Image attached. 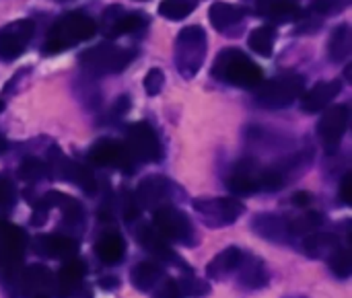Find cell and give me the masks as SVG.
Segmentation results:
<instances>
[{
	"label": "cell",
	"mask_w": 352,
	"mask_h": 298,
	"mask_svg": "<svg viewBox=\"0 0 352 298\" xmlns=\"http://www.w3.org/2000/svg\"><path fill=\"white\" fill-rule=\"evenodd\" d=\"M210 72L217 80L239 89H258L264 82L262 68L237 47H227L219 51Z\"/></svg>",
	"instance_id": "6da1fadb"
},
{
	"label": "cell",
	"mask_w": 352,
	"mask_h": 298,
	"mask_svg": "<svg viewBox=\"0 0 352 298\" xmlns=\"http://www.w3.org/2000/svg\"><path fill=\"white\" fill-rule=\"evenodd\" d=\"M95 33H97V23L89 14L80 10L66 12L50 27L43 43V54L47 56L60 54L68 47H74L80 41L91 39Z\"/></svg>",
	"instance_id": "7a4b0ae2"
},
{
	"label": "cell",
	"mask_w": 352,
	"mask_h": 298,
	"mask_svg": "<svg viewBox=\"0 0 352 298\" xmlns=\"http://www.w3.org/2000/svg\"><path fill=\"white\" fill-rule=\"evenodd\" d=\"M27 245L29 237L21 227L0 220V282L16 286V280L23 272Z\"/></svg>",
	"instance_id": "3957f363"
},
{
	"label": "cell",
	"mask_w": 352,
	"mask_h": 298,
	"mask_svg": "<svg viewBox=\"0 0 352 298\" xmlns=\"http://www.w3.org/2000/svg\"><path fill=\"white\" fill-rule=\"evenodd\" d=\"M134 51L120 47L111 41H103L97 43L85 51H80L78 56V64L89 72V74H118L122 70H126L130 66V62L134 60Z\"/></svg>",
	"instance_id": "277c9868"
},
{
	"label": "cell",
	"mask_w": 352,
	"mask_h": 298,
	"mask_svg": "<svg viewBox=\"0 0 352 298\" xmlns=\"http://www.w3.org/2000/svg\"><path fill=\"white\" fill-rule=\"evenodd\" d=\"M206 58V31L200 25H190L177 33L175 66L184 78H194Z\"/></svg>",
	"instance_id": "5b68a950"
},
{
	"label": "cell",
	"mask_w": 352,
	"mask_h": 298,
	"mask_svg": "<svg viewBox=\"0 0 352 298\" xmlns=\"http://www.w3.org/2000/svg\"><path fill=\"white\" fill-rule=\"evenodd\" d=\"M305 89V76L283 74L262 82L256 89V103L264 109H285L293 105Z\"/></svg>",
	"instance_id": "8992f818"
},
{
	"label": "cell",
	"mask_w": 352,
	"mask_h": 298,
	"mask_svg": "<svg viewBox=\"0 0 352 298\" xmlns=\"http://www.w3.org/2000/svg\"><path fill=\"white\" fill-rule=\"evenodd\" d=\"M153 227L167 241H173V243H179L186 247L198 245V233L194 229L192 218L173 204L153 210Z\"/></svg>",
	"instance_id": "52a82bcc"
},
{
	"label": "cell",
	"mask_w": 352,
	"mask_h": 298,
	"mask_svg": "<svg viewBox=\"0 0 352 298\" xmlns=\"http://www.w3.org/2000/svg\"><path fill=\"white\" fill-rule=\"evenodd\" d=\"M124 146L128 148V152L136 165L138 163H159L163 159L161 140H159L157 132L153 130V126L146 122H136V124L128 126Z\"/></svg>",
	"instance_id": "ba28073f"
},
{
	"label": "cell",
	"mask_w": 352,
	"mask_h": 298,
	"mask_svg": "<svg viewBox=\"0 0 352 298\" xmlns=\"http://www.w3.org/2000/svg\"><path fill=\"white\" fill-rule=\"evenodd\" d=\"M192 206L208 229L229 227L237 222V218L245 212L243 202H239L237 198H200L194 200Z\"/></svg>",
	"instance_id": "9c48e42d"
},
{
	"label": "cell",
	"mask_w": 352,
	"mask_h": 298,
	"mask_svg": "<svg viewBox=\"0 0 352 298\" xmlns=\"http://www.w3.org/2000/svg\"><path fill=\"white\" fill-rule=\"evenodd\" d=\"M179 196H182V190L171 179L163 177V175L144 177L134 192L138 206L144 210H157V208L169 206V204L175 206V200H179Z\"/></svg>",
	"instance_id": "30bf717a"
},
{
	"label": "cell",
	"mask_w": 352,
	"mask_h": 298,
	"mask_svg": "<svg viewBox=\"0 0 352 298\" xmlns=\"http://www.w3.org/2000/svg\"><path fill=\"white\" fill-rule=\"evenodd\" d=\"M136 229H138V231H134L136 241L142 245V249H144L146 253H151V255L157 260V264H165V266L177 268V270H182V272H192L190 266L184 262V257H182L177 251H173V247L169 245V241H167L161 233H157L155 227L142 222V225L136 227Z\"/></svg>",
	"instance_id": "8fae6325"
},
{
	"label": "cell",
	"mask_w": 352,
	"mask_h": 298,
	"mask_svg": "<svg viewBox=\"0 0 352 298\" xmlns=\"http://www.w3.org/2000/svg\"><path fill=\"white\" fill-rule=\"evenodd\" d=\"M89 163H93L95 167H113L124 173H134L136 169V163L130 157L124 142L113 140V138L97 140L89 150Z\"/></svg>",
	"instance_id": "7c38bea8"
},
{
	"label": "cell",
	"mask_w": 352,
	"mask_h": 298,
	"mask_svg": "<svg viewBox=\"0 0 352 298\" xmlns=\"http://www.w3.org/2000/svg\"><path fill=\"white\" fill-rule=\"evenodd\" d=\"M346 128H349V107L346 105H334L322 113V117L318 122V136L328 154L338 152L340 142L346 134Z\"/></svg>",
	"instance_id": "4fadbf2b"
},
{
	"label": "cell",
	"mask_w": 352,
	"mask_h": 298,
	"mask_svg": "<svg viewBox=\"0 0 352 298\" xmlns=\"http://www.w3.org/2000/svg\"><path fill=\"white\" fill-rule=\"evenodd\" d=\"M33 33H35V23L31 19H19L0 27V60L2 62L16 60L27 49Z\"/></svg>",
	"instance_id": "5bb4252c"
},
{
	"label": "cell",
	"mask_w": 352,
	"mask_h": 298,
	"mask_svg": "<svg viewBox=\"0 0 352 298\" xmlns=\"http://www.w3.org/2000/svg\"><path fill=\"white\" fill-rule=\"evenodd\" d=\"M243 12L266 16L274 23H293L303 16V6L299 0H241Z\"/></svg>",
	"instance_id": "9a60e30c"
},
{
	"label": "cell",
	"mask_w": 352,
	"mask_h": 298,
	"mask_svg": "<svg viewBox=\"0 0 352 298\" xmlns=\"http://www.w3.org/2000/svg\"><path fill=\"white\" fill-rule=\"evenodd\" d=\"M54 284H56V276L52 274V270L41 264H33L23 268L16 280V290L21 298L50 297L54 293Z\"/></svg>",
	"instance_id": "2e32d148"
},
{
	"label": "cell",
	"mask_w": 352,
	"mask_h": 298,
	"mask_svg": "<svg viewBox=\"0 0 352 298\" xmlns=\"http://www.w3.org/2000/svg\"><path fill=\"white\" fill-rule=\"evenodd\" d=\"M262 169L256 159H243L235 165L227 179V187L235 196H250L262 192Z\"/></svg>",
	"instance_id": "e0dca14e"
},
{
	"label": "cell",
	"mask_w": 352,
	"mask_h": 298,
	"mask_svg": "<svg viewBox=\"0 0 352 298\" xmlns=\"http://www.w3.org/2000/svg\"><path fill=\"white\" fill-rule=\"evenodd\" d=\"M31 251L41 257L72 260L78 253V239L68 235H37L31 241Z\"/></svg>",
	"instance_id": "ac0fdd59"
},
{
	"label": "cell",
	"mask_w": 352,
	"mask_h": 298,
	"mask_svg": "<svg viewBox=\"0 0 352 298\" xmlns=\"http://www.w3.org/2000/svg\"><path fill=\"white\" fill-rule=\"evenodd\" d=\"M235 274H237V282L248 290H260L270 282L266 264L262 262V257H258L254 253L241 255V262H239Z\"/></svg>",
	"instance_id": "d6986e66"
},
{
	"label": "cell",
	"mask_w": 352,
	"mask_h": 298,
	"mask_svg": "<svg viewBox=\"0 0 352 298\" xmlns=\"http://www.w3.org/2000/svg\"><path fill=\"white\" fill-rule=\"evenodd\" d=\"M342 82L340 80H324L311 87L303 97H301V109L305 113H320L328 109V105L340 95Z\"/></svg>",
	"instance_id": "ffe728a7"
},
{
	"label": "cell",
	"mask_w": 352,
	"mask_h": 298,
	"mask_svg": "<svg viewBox=\"0 0 352 298\" xmlns=\"http://www.w3.org/2000/svg\"><path fill=\"white\" fill-rule=\"evenodd\" d=\"M82 278H85V266L76 257L66 260V264L60 268L54 284V293L58 298H72L78 295L82 288Z\"/></svg>",
	"instance_id": "44dd1931"
},
{
	"label": "cell",
	"mask_w": 352,
	"mask_h": 298,
	"mask_svg": "<svg viewBox=\"0 0 352 298\" xmlns=\"http://www.w3.org/2000/svg\"><path fill=\"white\" fill-rule=\"evenodd\" d=\"M252 231L266 239V241H272V243H287L291 239V233H289V220L280 214H270V212H264V214H258L254 220H252Z\"/></svg>",
	"instance_id": "7402d4cb"
},
{
	"label": "cell",
	"mask_w": 352,
	"mask_h": 298,
	"mask_svg": "<svg viewBox=\"0 0 352 298\" xmlns=\"http://www.w3.org/2000/svg\"><path fill=\"white\" fill-rule=\"evenodd\" d=\"M165 278L167 276L157 262H140L130 272L132 286L140 293H153Z\"/></svg>",
	"instance_id": "603a6c76"
},
{
	"label": "cell",
	"mask_w": 352,
	"mask_h": 298,
	"mask_svg": "<svg viewBox=\"0 0 352 298\" xmlns=\"http://www.w3.org/2000/svg\"><path fill=\"white\" fill-rule=\"evenodd\" d=\"M95 255L105 266H116L126 255V241L120 233H105L95 241Z\"/></svg>",
	"instance_id": "cb8c5ba5"
},
{
	"label": "cell",
	"mask_w": 352,
	"mask_h": 298,
	"mask_svg": "<svg viewBox=\"0 0 352 298\" xmlns=\"http://www.w3.org/2000/svg\"><path fill=\"white\" fill-rule=\"evenodd\" d=\"M58 208L62 210L60 227L68 233V237H72V233H74V239H76V235H80L82 227H85V208H82V204L76 198L64 194Z\"/></svg>",
	"instance_id": "d4e9b609"
},
{
	"label": "cell",
	"mask_w": 352,
	"mask_h": 298,
	"mask_svg": "<svg viewBox=\"0 0 352 298\" xmlns=\"http://www.w3.org/2000/svg\"><path fill=\"white\" fill-rule=\"evenodd\" d=\"M241 255H243V251L237 249V247L223 249L206 266V276L208 278H214V280H221V278H227L229 274H235V270H237V266L241 262Z\"/></svg>",
	"instance_id": "484cf974"
},
{
	"label": "cell",
	"mask_w": 352,
	"mask_h": 298,
	"mask_svg": "<svg viewBox=\"0 0 352 298\" xmlns=\"http://www.w3.org/2000/svg\"><path fill=\"white\" fill-rule=\"evenodd\" d=\"M338 247H340L338 237L332 233H322V231L305 237V241H303V251L316 260H328Z\"/></svg>",
	"instance_id": "4316f807"
},
{
	"label": "cell",
	"mask_w": 352,
	"mask_h": 298,
	"mask_svg": "<svg viewBox=\"0 0 352 298\" xmlns=\"http://www.w3.org/2000/svg\"><path fill=\"white\" fill-rule=\"evenodd\" d=\"M208 19L217 31H227L243 19V10L231 2H214L208 10Z\"/></svg>",
	"instance_id": "83f0119b"
},
{
	"label": "cell",
	"mask_w": 352,
	"mask_h": 298,
	"mask_svg": "<svg viewBox=\"0 0 352 298\" xmlns=\"http://www.w3.org/2000/svg\"><path fill=\"white\" fill-rule=\"evenodd\" d=\"M352 47V37H351V25L349 23H342L338 25L332 35H330V41H328V54H330V60L340 64L344 60H349Z\"/></svg>",
	"instance_id": "f1b7e54d"
},
{
	"label": "cell",
	"mask_w": 352,
	"mask_h": 298,
	"mask_svg": "<svg viewBox=\"0 0 352 298\" xmlns=\"http://www.w3.org/2000/svg\"><path fill=\"white\" fill-rule=\"evenodd\" d=\"M274 43H276V29L272 25H262V27H256L250 37H248V45L250 49H254L256 54L264 56V58H270L272 51H274Z\"/></svg>",
	"instance_id": "f546056e"
},
{
	"label": "cell",
	"mask_w": 352,
	"mask_h": 298,
	"mask_svg": "<svg viewBox=\"0 0 352 298\" xmlns=\"http://www.w3.org/2000/svg\"><path fill=\"white\" fill-rule=\"evenodd\" d=\"M70 163H72V161H70L58 146H52V148L47 150L45 161H43L47 181H66L68 171H70Z\"/></svg>",
	"instance_id": "4dcf8cb0"
},
{
	"label": "cell",
	"mask_w": 352,
	"mask_h": 298,
	"mask_svg": "<svg viewBox=\"0 0 352 298\" xmlns=\"http://www.w3.org/2000/svg\"><path fill=\"white\" fill-rule=\"evenodd\" d=\"M324 222H326V218L322 212L309 210V212H303L289 220V233L297 235V237H309V235L318 233Z\"/></svg>",
	"instance_id": "1f68e13d"
},
{
	"label": "cell",
	"mask_w": 352,
	"mask_h": 298,
	"mask_svg": "<svg viewBox=\"0 0 352 298\" xmlns=\"http://www.w3.org/2000/svg\"><path fill=\"white\" fill-rule=\"evenodd\" d=\"M148 25V14L146 12H140V10H132V12H122L120 19L116 21L109 37H118V35H126V33H134V31H140L142 27Z\"/></svg>",
	"instance_id": "d6a6232c"
},
{
	"label": "cell",
	"mask_w": 352,
	"mask_h": 298,
	"mask_svg": "<svg viewBox=\"0 0 352 298\" xmlns=\"http://www.w3.org/2000/svg\"><path fill=\"white\" fill-rule=\"evenodd\" d=\"M66 181L74 183L78 190H82L89 196H93L97 192V179H95L93 171L87 165H82V163H76V161L70 163V171H68Z\"/></svg>",
	"instance_id": "836d02e7"
},
{
	"label": "cell",
	"mask_w": 352,
	"mask_h": 298,
	"mask_svg": "<svg viewBox=\"0 0 352 298\" xmlns=\"http://www.w3.org/2000/svg\"><path fill=\"white\" fill-rule=\"evenodd\" d=\"M175 282H177V288L184 298H204L210 295V284L206 280L194 276L192 272H184V276Z\"/></svg>",
	"instance_id": "e575fe53"
},
{
	"label": "cell",
	"mask_w": 352,
	"mask_h": 298,
	"mask_svg": "<svg viewBox=\"0 0 352 298\" xmlns=\"http://www.w3.org/2000/svg\"><path fill=\"white\" fill-rule=\"evenodd\" d=\"M198 6V0H163L159 4V14L169 21H182L190 16Z\"/></svg>",
	"instance_id": "d590c367"
},
{
	"label": "cell",
	"mask_w": 352,
	"mask_h": 298,
	"mask_svg": "<svg viewBox=\"0 0 352 298\" xmlns=\"http://www.w3.org/2000/svg\"><path fill=\"white\" fill-rule=\"evenodd\" d=\"M16 175H19V179L23 183H29V185L39 183L41 179H47L45 177V165H43V161H39L35 157L23 159L21 165H19V169H16Z\"/></svg>",
	"instance_id": "8d00e7d4"
},
{
	"label": "cell",
	"mask_w": 352,
	"mask_h": 298,
	"mask_svg": "<svg viewBox=\"0 0 352 298\" xmlns=\"http://www.w3.org/2000/svg\"><path fill=\"white\" fill-rule=\"evenodd\" d=\"M328 266H330V272H332L336 278H340V280L351 278L352 260L349 247H338V249L328 257Z\"/></svg>",
	"instance_id": "74e56055"
},
{
	"label": "cell",
	"mask_w": 352,
	"mask_h": 298,
	"mask_svg": "<svg viewBox=\"0 0 352 298\" xmlns=\"http://www.w3.org/2000/svg\"><path fill=\"white\" fill-rule=\"evenodd\" d=\"M16 204V185L8 173H0V210H12Z\"/></svg>",
	"instance_id": "f35d334b"
},
{
	"label": "cell",
	"mask_w": 352,
	"mask_h": 298,
	"mask_svg": "<svg viewBox=\"0 0 352 298\" xmlns=\"http://www.w3.org/2000/svg\"><path fill=\"white\" fill-rule=\"evenodd\" d=\"M352 0H311V10L318 14H340L342 10L349 8Z\"/></svg>",
	"instance_id": "ab89813d"
},
{
	"label": "cell",
	"mask_w": 352,
	"mask_h": 298,
	"mask_svg": "<svg viewBox=\"0 0 352 298\" xmlns=\"http://www.w3.org/2000/svg\"><path fill=\"white\" fill-rule=\"evenodd\" d=\"M140 210L142 208L138 206V202L134 198V192L122 190V194H120V212H122V216L130 222V220L140 216Z\"/></svg>",
	"instance_id": "60d3db41"
},
{
	"label": "cell",
	"mask_w": 352,
	"mask_h": 298,
	"mask_svg": "<svg viewBox=\"0 0 352 298\" xmlns=\"http://www.w3.org/2000/svg\"><path fill=\"white\" fill-rule=\"evenodd\" d=\"M163 84H165V74L161 68H151L144 76V91L148 97H155L163 91Z\"/></svg>",
	"instance_id": "b9f144b4"
},
{
	"label": "cell",
	"mask_w": 352,
	"mask_h": 298,
	"mask_svg": "<svg viewBox=\"0 0 352 298\" xmlns=\"http://www.w3.org/2000/svg\"><path fill=\"white\" fill-rule=\"evenodd\" d=\"M122 12H124V8L120 4H111L101 12V29H103V33L107 37H109V33H111V29H113V25H116V21L120 19Z\"/></svg>",
	"instance_id": "7bdbcfd3"
},
{
	"label": "cell",
	"mask_w": 352,
	"mask_h": 298,
	"mask_svg": "<svg viewBox=\"0 0 352 298\" xmlns=\"http://www.w3.org/2000/svg\"><path fill=\"white\" fill-rule=\"evenodd\" d=\"M151 295H153V298H184L179 288H177V282L169 280V278H165Z\"/></svg>",
	"instance_id": "ee69618b"
},
{
	"label": "cell",
	"mask_w": 352,
	"mask_h": 298,
	"mask_svg": "<svg viewBox=\"0 0 352 298\" xmlns=\"http://www.w3.org/2000/svg\"><path fill=\"white\" fill-rule=\"evenodd\" d=\"M128 109H130V97H128V95H122V97L116 99V103H113L109 115H111L113 119H120V117H124V115L128 113Z\"/></svg>",
	"instance_id": "f6af8a7d"
},
{
	"label": "cell",
	"mask_w": 352,
	"mask_h": 298,
	"mask_svg": "<svg viewBox=\"0 0 352 298\" xmlns=\"http://www.w3.org/2000/svg\"><path fill=\"white\" fill-rule=\"evenodd\" d=\"M340 202L346 206L352 204V173H346L340 181Z\"/></svg>",
	"instance_id": "bcb514c9"
},
{
	"label": "cell",
	"mask_w": 352,
	"mask_h": 298,
	"mask_svg": "<svg viewBox=\"0 0 352 298\" xmlns=\"http://www.w3.org/2000/svg\"><path fill=\"white\" fill-rule=\"evenodd\" d=\"M311 194L309 192H297V194H293V198H291V204L293 206H297V208H305V206H309L311 204Z\"/></svg>",
	"instance_id": "7dc6e473"
},
{
	"label": "cell",
	"mask_w": 352,
	"mask_h": 298,
	"mask_svg": "<svg viewBox=\"0 0 352 298\" xmlns=\"http://www.w3.org/2000/svg\"><path fill=\"white\" fill-rule=\"evenodd\" d=\"M99 286L103 290H113V288L120 286V280L116 276H103V278H99Z\"/></svg>",
	"instance_id": "c3c4849f"
},
{
	"label": "cell",
	"mask_w": 352,
	"mask_h": 298,
	"mask_svg": "<svg viewBox=\"0 0 352 298\" xmlns=\"http://www.w3.org/2000/svg\"><path fill=\"white\" fill-rule=\"evenodd\" d=\"M8 150V140L0 134V154H4Z\"/></svg>",
	"instance_id": "681fc988"
},
{
	"label": "cell",
	"mask_w": 352,
	"mask_h": 298,
	"mask_svg": "<svg viewBox=\"0 0 352 298\" xmlns=\"http://www.w3.org/2000/svg\"><path fill=\"white\" fill-rule=\"evenodd\" d=\"M39 298H50V297H39Z\"/></svg>",
	"instance_id": "f907efd6"
}]
</instances>
